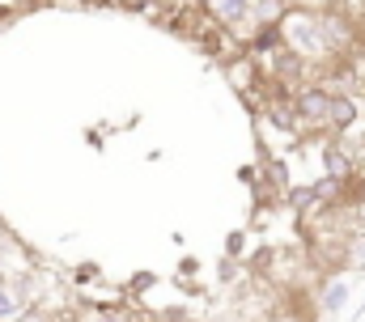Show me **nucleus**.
Instances as JSON below:
<instances>
[{
	"label": "nucleus",
	"mask_w": 365,
	"mask_h": 322,
	"mask_svg": "<svg viewBox=\"0 0 365 322\" xmlns=\"http://www.w3.org/2000/svg\"><path fill=\"white\" fill-rule=\"evenodd\" d=\"M276 34L289 47V56L293 60H306V64L336 60L353 43V30L340 17L323 13V9H284L280 21H276Z\"/></svg>",
	"instance_id": "nucleus-1"
},
{
	"label": "nucleus",
	"mask_w": 365,
	"mask_h": 322,
	"mask_svg": "<svg viewBox=\"0 0 365 322\" xmlns=\"http://www.w3.org/2000/svg\"><path fill=\"white\" fill-rule=\"evenodd\" d=\"M357 115H361V102L353 93H336L327 85H310L297 93L293 102V119L310 132V128H323V132H349L357 128Z\"/></svg>",
	"instance_id": "nucleus-2"
},
{
	"label": "nucleus",
	"mask_w": 365,
	"mask_h": 322,
	"mask_svg": "<svg viewBox=\"0 0 365 322\" xmlns=\"http://www.w3.org/2000/svg\"><path fill=\"white\" fill-rule=\"evenodd\" d=\"M38 306L30 276H0V322H13L21 310Z\"/></svg>",
	"instance_id": "nucleus-3"
},
{
	"label": "nucleus",
	"mask_w": 365,
	"mask_h": 322,
	"mask_svg": "<svg viewBox=\"0 0 365 322\" xmlns=\"http://www.w3.org/2000/svg\"><path fill=\"white\" fill-rule=\"evenodd\" d=\"M353 293H357V280H353V276H331V280L319 289V301H314L319 318H340V314L349 310Z\"/></svg>",
	"instance_id": "nucleus-4"
},
{
	"label": "nucleus",
	"mask_w": 365,
	"mask_h": 322,
	"mask_svg": "<svg viewBox=\"0 0 365 322\" xmlns=\"http://www.w3.org/2000/svg\"><path fill=\"white\" fill-rule=\"evenodd\" d=\"M204 9L217 17V26H230V30L251 26L255 30V0H204Z\"/></svg>",
	"instance_id": "nucleus-5"
},
{
	"label": "nucleus",
	"mask_w": 365,
	"mask_h": 322,
	"mask_svg": "<svg viewBox=\"0 0 365 322\" xmlns=\"http://www.w3.org/2000/svg\"><path fill=\"white\" fill-rule=\"evenodd\" d=\"M81 322H136L128 310H90Z\"/></svg>",
	"instance_id": "nucleus-6"
},
{
	"label": "nucleus",
	"mask_w": 365,
	"mask_h": 322,
	"mask_svg": "<svg viewBox=\"0 0 365 322\" xmlns=\"http://www.w3.org/2000/svg\"><path fill=\"white\" fill-rule=\"evenodd\" d=\"M13 322H56V318H51L47 310H38V306H30V310H21V314H17Z\"/></svg>",
	"instance_id": "nucleus-7"
},
{
	"label": "nucleus",
	"mask_w": 365,
	"mask_h": 322,
	"mask_svg": "<svg viewBox=\"0 0 365 322\" xmlns=\"http://www.w3.org/2000/svg\"><path fill=\"white\" fill-rule=\"evenodd\" d=\"M225 250H230V259H234V254H242V250H247V234H242V229H234V234L225 238Z\"/></svg>",
	"instance_id": "nucleus-8"
},
{
	"label": "nucleus",
	"mask_w": 365,
	"mask_h": 322,
	"mask_svg": "<svg viewBox=\"0 0 365 322\" xmlns=\"http://www.w3.org/2000/svg\"><path fill=\"white\" fill-rule=\"evenodd\" d=\"M217 280H225V284H230V280H238V267H234V259H225V263L217 267Z\"/></svg>",
	"instance_id": "nucleus-9"
},
{
	"label": "nucleus",
	"mask_w": 365,
	"mask_h": 322,
	"mask_svg": "<svg viewBox=\"0 0 365 322\" xmlns=\"http://www.w3.org/2000/svg\"><path fill=\"white\" fill-rule=\"evenodd\" d=\"M289 9H327V0H284Z\"/></svg>",
	"instance_id": "nucleus-10"
},
{
	"label": "nucleus",
	"mask_w": 365,
	"mask_h": 322,
	"mask_svg": "<svg viewBox=\"0 0 365 322\" xmlns=\"http://www.w3.org/2000/svg\"><path fill=\"white\" fill-rule=\"evenodd\" d=\"M195 271H200V259H191V254H187V259L179 263V276H195Z\"/></svg>",
	"instance_id": "nucleus-11"
},
{
	"label": "nucleus",
	"mask_w": 365,
	"mask_h": 322,
	"mask_svg": "<svg viewBox=\"0 0 365 322\" xmlns=\"http://www.w3.org/2000/svg\"><path fill=\"white\" fill-rule=\"evenodd\" d=\"M77 280H98V267H93V263H90V267H81V271H77Z\"/></svg>",
	"instance_id": "nucleus-12"
},
{
	"label": "nucleus",
	"mask_w": 365,
	"mask_h": 322,
	"mask_svg": "<svg viewBox=\"0 0 365 322\" xmlns=\"http://www.w3.org/2000/svg\"><path fill=\"white\" fill-rule=\"evenodd\" d=\"M365 318V293H361V301H357V310H353V318H349V322H361Z\"/></svg>",
	"instance_id": "nucleus-13"
},
{
	"label": "nucleus",
	"mask_w": 365,
	"mask_h": 322,
	"mask_svg": "<svg viewBox=\"0 0 365 322\" xmlns=\"http://www.w3.org/2000/svg\"><path fill=\"white\" fill-rule=\"evenodd\" d=\"M353 217H357V221H365V199L357 204V212H353Z\"/></svg>",
	"instance_id": "nucleus-14"
},
{
	"label": "nucleus",
	"mask_w": 365,
	"mask_h": 322,
	"mask_svg": "<svg viewBox=\"0 0 365 322\" xmlns=\"http://www.w3.org/2000/svg\"><path fill=\"white\" fill-rule=\"evenodd\" d=\"M158 4H191V0H158Z\"/></svg>",
	"instance_id": "nucleus-15"
},
{
	"label": "nucleus",
	"mask_w": 365,
	"mask_h": 322,
	"mask_svg": "<svg viewBox=\"0 0 365 322\" xmlns=\"http://www.w3.org/2000/svg\"><path fill=\"white\" fill-rule=\"evenodd\" d=\"M162 322H182V318H162Z\"/></svg>",
	"instance_id": "nucleus-16"
},
{
	"label": "nucleus",
	"mask_w": 365,
	"mask_h": 322,
	"mask_svg": "<svg viewBox=\"0 0 365 322\" xmlns=\"http://www.w3.org/2000/svg\"><path fill=\"white\" fill-rule=\"evenodd\" d=\"M361 199H365V182H361Z\"/></svg>",
	"instance_id": "nucleus-17"
}]
</instances>
